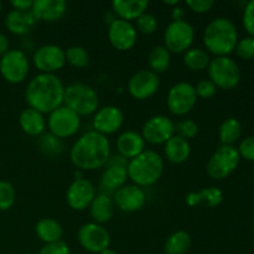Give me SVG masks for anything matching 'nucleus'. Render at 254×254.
<instances>
[{
    "label": "nucleus",
    "mask_w": 254,
    "mask_h": 254,
    "mask_svg": "<svg viewBox=\"0 0 254 254\" xmlns=\"http://www.w3.org/2000/svg\"><path fill=\"white\" fill-rule=\"evenodd\" d=\"M111 158V143L94 130L79 136L69 150L72 164L79 170L93 171L107 165Z\"/></svg>",
    "instance_id": "f257e3e1"
},
{
    "label": "nucleus",
    "mask_w": 254,
    "mask_h": 254,
    "mask_svg": "<svg viewBox=\"0 0 254 254\" xmlns=\"http://www.w3.org/2000/svg\"><path fill=\"white\" fill-rule=\"evenodd\" d=\"M64 86L56 74L39 73L29 82L25 91L29 108L50 114L64 104Z\"/></svg>",
    "instance_id": "f03ea898"
},
{
    "label": "nucleus",
    "mask_w": 254,
    "mask_h": 254,
    "mask_svg": "<svg viewBox=\"0 0 254 254\" xmlns=\"http://www.w3.org/2000/svg\"><path fill=\"white\" fill-rule=\"evenodd\" d=\"M202 40L206 50L215 57L228 56L238 42L237 27L227 17H216L205 27Z\"/></svg>",
    "instance_id": "7ed1b4c3"
},
{
    "label": "nucleus",
    "mask_w": 254,
    "mask_h": 254,
    "mask_svg": "<svg viewBox=\"0 0 254 254\" xmlns=\"http://www.w3.org/2000/svg\"><path fill=\"white\" fill-rule=\"evenodd\" d=\"M164 171V160L154 150H144L128 161L127 173L128 179L139 188H149L159 181Z\"/></svg>",
    "instance_id": "20e7f679"
},
{
    "label": "nucleus",
    "mask_w": 254,
    "mask_h": 254,
    "mask_svg": "<svg viewBox=\"0 0 254 254\" xmlns=\"http://www.w3.org/2000/svg\"><path fill=\"white\" fill-rule=\"evenodd\" d=\"M64 106L79 117L91 116L98 109V94L88 84L79 82L71 83L64 87Z\"/></svg>",
    "instance_id": "39448f33"
},
{
    "label": "nucleus",
    "mask_w": 254,
    "mask_h": 254,
    "mask_svg": "<svg viewBox=\"0 0 254 254\" xmlns=\"http://www.w3.org/2000/svg\"><path fill=\"white\" fill-rule=\"evenodd\" d=\"M240 161L241 155L236 146L221 144L207 161L206 173L211 179L223 180L237 169Z\"/></svg>",
    "instance_id": "423d86ee"
},
{
    "label": "nucleus",
    "mask_w": 254,
    "mask_h": 254,
    "mask_svg": "<svg viewBox=\"0 0 254 254\" xmlns=\"http://www.w3.org/2000/svg\"><path fill=\"white\" fill-rule=\"evenodd\" d=\"M208 77L217 88L233 89L241 81V69L237 62L228 56L215 57L207 67Z\"/></svg>",
    "instance_id": "0eeeda50"
},
{
    "label": "nucleus",
    "mask_w": 254,
    "mask_h": 254,
    "mask_svg": "<svg viewBox=\"0 0 254 254\" xmlns=\"http://www.w3.org/2000/svg\"><path fill=\"white\" fill-rule=\"evenodd\" d=\"M195 40L193 26L186 20L171 21L164 32V46L170 54H185Z\"/></svg>",
    "instance_id": "6e6552de"
},
{
    "label": "nucleus",
    "mask_w": 254,
    "mask_h": 254,
    "mask_svg": "<svg viewBox=\"0 0 254 254\" xmlns=\"http://www.w3.org/2000/svg\"><path fill=\"white\" fill-rule=\"evenodd\" d=\"M46 123L50 134L62 140L77 134L81 128V117L62 104L49 114Z\"/></svg>",
    "instance_id": "1a4fd4ad"
},
{
    "label": "nucleus",
    "mask_w": 254,
    "mask_h": 254,
    "mask_svg": "<svg viewBox=\"0 0 254 254\" xmlns=\"http://www.w3.org/2000/svg\"><path fill=\"white\" fill-rule=\"evenodd\" d=\"M30 72V62L26 54L21 50H9L0 59V73L9 83L17 84L27 78Z\"/></svg>",
    "instance_id": "9d476101"
},
{
    "label": "nucleus",
    "mask_w": 254,
    "mask_h": 254,
    "mask_svg": "<svg viewBox=\"0 0 254 254\" xmlns=\"http://www.w3.org/2000/svg\"><path fill=\"white\" fill-rule=\"evenodd\" d=\"M197 103L195 86L189 82H179L174 84L168 93L166 106L174 116L183 117L190 113Z\"/></svg>",
    "instance_id": "9b49d317"
},
{
    "label": "nucleus",
    "mask_w": 254,
    "mask_h": 254,
    "mask_svg": "<svg viewBox=\"0 0 254 254\" xmlns=\"http://www.w3.org/2000/svg\"><path fill=\"white\" fill-rule=\"evenodd\" d=\"M77 240L83 250L91 253L99 254L111 245V235L107 228L94 222L82 225L77 232Z\"/></svg>",
    "instance_id": "f8f14e48"
},
{
    "label": "nucleus",
    "mask_w": 254,
    "mask_h": 254,
    "mask_svg": "<svg viewBox=\"0 0 254 254\" xmlns=\"http://www.w3.org/2000/svg\"><path fill=\"white\" fill-rule=\"evenodd\" d=\"M173 135H175V123L163 114L146 119L141 128V136L145 143L153 145L165 144Z\"/></svg>",
    "instance_id": "ddd939ff"
},
{
    "label": "nucleus",
    "mask_w": 254,
    "mask_h": 254,
    "mask_svg": "<svg viewBox=\"0 0 254 254\" xmlns=\"http://www.w3.org/2000/svg\"><path fill=\"white\" fill-rule=\"evenodd\" d=\"M32 64L40 73L55 74V72L62 69L66 64L64 50L54 44L44 45L34 52Z\"/></svg>",
    "instance_id": "4468645a"
},
{
    "label": "nucleus",
    "mask_w": 254,
    "mask_h": 254,
    "mask_svg": "<svg viewBox=\"0 0 254 254\" xmlns=\"http://www.w3.org/2000/svg\"><path fill=\"white\" fill-rule=\"evenodd\" d=\"M160 87L159 74L150 69H140L129 78L128 92L136 101H145L155 96Z\"/></svg>",
    "instance_id": "2eb2a0df"
},
{
    "label": "nucleus",
    "mask_w": 254,
    "mask_h": 254,
    "mask_svg": "<svg viewBox=\"0 0 254 254\" xmlns=\"http://www.w3.org/2000/svg\"><path fill=\"white\" fill-rule=\"evenodd\" d=\"M108 40L112 46L118 51H129L133 49L138 40V31L131 22L116 19L108 26Z\"/></svg>",
    "instance_id": "dca6fc26"
},
{
    "label": "nucleus",
    "mask_w": 254,
    "mask_h": 254,
    "mask_svg": "<svg viewBox=\"0 0 254 254\" xmlns=\"http://www.w3.org/2000/svg\"><path fill=\"white\" fill-rule=\"evenodd\" d=\"M96 188L89 180L83 178L74 179L66 191L67 205L74 211H84L96 197Z\"/></svg>",
    "instance_id": "f3484780"
},
{
    "label": "nucleus",
    "mask_w": 254,
    "mask_h": 254,
    "mask_svg": "<svg viewBox=\"0 0 254 254\" xmlns=\"http://www.w3.org/2000/svg\"><path fill=\"white\" fill-rule=\"evenodd\" d=\"M124 114L117 106H104L97 109L93 116V130L107 136L123 127Z\"/></svg>",
    "instance_id": "a211bd4d"
},
{
    "label": "nucleus",
    "mask_w": 254,
    "mask_h": 254,
    "mask_svg": "<svg viewBox=\"0 0 254 254\" xmlns=\"http://www.w3.org/2000/svg\"><path fill=\"white\" fill-rule=\"evenodd\" d=\"M113 202L123 212H136L145 206V191L134 184H126L114 192Z\"/></svg>",
    "instance_id": "6ab92c4d"
},
{
    "label": "nucleus",
    "mask_w": 254,
    "mask_h": 254,
    "mask_svg": "<svg viewBox=\"0 0 254 254\" xmlns=\"http://www.w3.org/2000/svg\"><path fill=\"white\" fill-rule=\"evenodd\" d=\"M67 4L64 0H35L31 12L37 21L56 22L64 16Z\"/></svg>",
    "instance_id": "aec40b11"
},
{
    "label": "nucleus",
    "mask_w": 254,
    "mask_h": 254,
    "mask_svg": "<svg viewBox=\"0 0 254 254\" xmlns=\"http://www.w3.org/2000/svg\"><path fill=\"white\" fill-rule=\"evenodd\" d=\"M117 150L127 160H131L145 150V140L140 133L134 130H126L119 134L116 141Z\"/></svg>",
    "instance_id": "412c9836"
},
{
    "label": "nucleus",
    "mask_w": 254,
    "mask_h": 254,
    "mask_svg": "<svg viewBox=\"0 0 254 254\" xmlns=\"http://www.w3.org/2000/svg\"><path fill=\"white\" fill-rule=\"evenodd\" d=\"M149 1L146 0H114L112 2V11L117 19L131 22L140 15L146 12Z\"/></svg>",
    "instance_id": "4be33fe9"
},
{
    "label": "nucleus",
    "mask_w": 254,
    "mask_h": 254,
    "mask_svg": "<svg viewBox=\"0 0 254 254\" xmlns=\"http://www.w3.org/2000/svg\"><path fill=\"white\" fill-rule=\"evenodd\" d=\"M37 24V19L30 11H19L12 9L5 16V26L10 32L15 35H25Z\"/></svg>",
    "instance_id": "5701e85b"
},
{
    "label": "nucleus",
    "mask_w": 254,
    "mask_h": 254,
    "mask_svg": "<svg viewBox=\"0 0 254 254\" xmlns=\"http://www.w3.org/2000/svg\"><path fill=\"white\" fill-rule=\"evenodd\" d=\"M19 126L27 135L40 136L45 133L47 123L44 114L32 108H26L20 113Z\"/></svg>",
    "instance_id": "b1692460"
},
{
    "label": "nucleus",
    "mask_w": 254,
    "mask_h": 254,
    "mask_svg": "<svg viewBox=\"0 0 254 254\" xmlns=\"http://www.w3.org/2000/svg\"><path fill=\"white\" fill-rule=\"evenodd\" d=\"M114 210H116V205L107 193L96 195L94 200L89 205V213H91L92 220L98 225L109 222L113 218Z\"/></svg>",
    "instance_id": "393cba45"
},
{
    "label": "nucleus",
    "mask_w": 254,
    "mask_h": 254,
    "mask_svg": "<svg viewBox=\"0 0 254 254\" xmlns=\"http://www.w3.org/2000/svg\"><path fill=\"white\" fill-rule=\"evenodd\" d=\"M223 200L222 191L215 186L205 188L200 191H192L186 195L185 201L189 206L195 207V206L202 205L208 208L217 207Z\"/></svg>",
    "instance_id": "a878e982"
},
{
    "label": "nucleus",
    "mask_w": 254,
    "mask_h": 254,
    "mask_svg": "<svg viewBox=\"0 0 254 254\" xmlns=\"http://www.w3.org/2000/svg\"><path fill=\"white\" fill-rule=\"evenodd\" d=\"M164 154L166 160L173 164H183L188 161L191 154L190 141L180 138L178 135H173L165 144H164Z\"/></svg>",
    "instance_id": "bb28decb"
},
{
    "label": "nucleus",
    "mask_w": 254,
    "mask_h": 254,
    "mask_svg": "<svg viewBox=\"0 0 254 254\" xmlns=\"http://www.w3.org/2000/svg\"><path fill=\"white\" fill-rule=\"evenodd\" d=\"M35 233L40 238V241H42L45 245H49V243L62 241L64 230H62V226L60 225V222H57L55 218L45 217L36 223Z\"/></svg>",
    "instance_id": "cd10ccee"
},
{
    "label": "nucleus",
    "mask_w": 254,
    "mask_h": 254,
    "mask_svg": "<svg viewBox=\"0 0 254 254\" xmlns=\"http://www.w3.org/2000/svg\"><path fill=\"white\" fill-rule=\"evenodd\" d=\"M107 165L108 166L102 175V188L104 190L116 192L118 189L126 185L128 180L127 166L113 165V164H107Z\"/></svg>",
    "instance_id": "c85d7f7f"
},
{
    "label": "nucleus",
    "mask_w": 254,
    "mask_h": 254,
    "mask_svg": "<svg viewBox=\"0 0 254 254\" xmlns=\"http://www.w3.org/2000/svg\"><path fill=\"white\" fill-rule=\"evenodd\" d=\"M148 64L150 67V71L155 72L156 74L164 73L170 67L171 54L166 50L164 45H156L149 51Z\"/></svg>",
    "instance_id": "c756f323"
},
{
    "label": "nucleus",
    "mask_w": 254,
    "mask_h": 254,
    "mask_svg": "<svg viewBox=\"0 0 254 254\" xmlns=\"http://www.w3.org/2000/svg\"><path fill=\"white\" fill-rule=\"evenodd\" d=\"M191 247V236L186 231H175L165 241L164 251L166 254H186Z\"/></svg>",
    "instance_id": "7c9ffc66"
},
{
    "label": "nucleus",
    "mask_w": 254,
    "mask_h": 254,
    "mask_svg": "<svg viewBox=\"0 0 254 254\" xmlns=\"http://www.w3.org/2000/svg\"><path fill=\"white\" fill-rule=\"evenodd\" d=\"M210 55L201 47H191L184 54V64L190 71H203L210 64Z\"/></svg>",
    "instance_id": "2f4dec72"
},
{
    "label": "nucleus",
    "mask_w": 254,
    "mask_h": 254,
    "mask_svg": "<svg viewBox=\"0 0 254 254\" xmlns=\"http://www.w3.org/2000/svg\"><path fill=\"white\" fill-rule=\"evenodd\" d=\"M242 135V124L237 118H227L218 129V136L222 145H233Z\"/></svg>",
    "instance_id": "473e14b6"
},
{
    "label": "nucleus",
    "mask_w": 254,
    "mask_h": 254,
    "mask_svg": "<svg viewBox=\"0 0 254 254\" xmlns=\"http://www.w3.org/2000/svg\"><path fill=\"white\" fill-rule=\"evenodd\" d=\"M66 62L77 69H82L89 64V54L83 46L73 45L64 50Z\"/></svg>",
    "instance_id": "72a5a7b5"
},
{
    "label": "nucleus",
    "mask_w": 254,
    "mask_h": 254,
    "mask_svg": "<svg viewBox=\"0 0 254 254\" xmlns=\"http://www.w3.org/2000/svg\"><path fill=\"white\" fill-rule=\"evenodd\" d=\"M37 145H39L40 150L45 154V155L49 156H55L60 155L64 150V145H62L61 139L56 138L52 134H42L39 136V140H37Z\"/></svg>",
    "instance_id": "f704fd0d"
},
{
    "label": "nucleus",
    "mask_w": 254,
    "mask_h": 254,
    "mask_svg": "<svg viewBox=\"0 0 254 254\" xmlns=\"http://www.w3.org/2000/svg\"><path fill=\"white\" fill-rule=\"evenodd\" d=\"M16 200V191L9 181H0V211H7Z\"/></svg>",
    "instance_id": "c9c22d12"
},
{
    "label": "nucleus",
    "mask_w": 254,
    "mask_h": 254,
    "mask_svg": "<svg viewBox=\"0 0 254 254\" xmlns=\"http://www.w3.org/2000/svg\"><path fill=\"white\" fill-rule=\"evenodd\" d=\"M198 133V126L192 119H181L178 123H175V135L190 140L193 139Z\"/></svg>",
    "instance_id": "e433bc0d"
},
{
    "label": "nucleus",
    "mask_w": 254,
    "mask_h": 254,
    "mask_svg": "<svg viewBox=\"0 0 254 254\" xmlns=\"http://www.w3.org/2000/svg\"><path fill=\"white\" fill-rule=\"evenodd\" d=\"M136 21V31L141 32L144 35H151L156 31L158 29V19L155 15L150 14V12H144L143 15L135 20Z\"/></svg>",
    "instance_id": "4c0bfd02"
},
{
    "label": "nucleus",
    "mask_w": 254,
    "mask_h": 254,
    "mask_svg": "<svg viewBox=\"0 0 254 254\" xmlns=\"http://www.w3.org/2000/svg\"><path fill=\"white\" fill-rule=\"evenodd\" d=\"M235 51L237 56L243 60L254 59V37L247 36L238 40Z\"/></svg>",
    "instance_id": "58836bf2"
},
{
    "label": "nucleus",
    "mask_w": 254,
    "mask_h": 254,
    "mask_svg": "<svg viewBox=\"0 0 254 254\" xmlns=\"http://www.w3.org/2000/svg\"><path fill=\"white\" fill-rule=\"evenodd\" d=\"M196 94H197V98L202 99H210L217 92V87L215 86L211 79H201L197 84L195 86Z\"/></svg>",
    "instance_id": "ea45409f"
},
{
    "label": "nucleus",
    "mask_w": 254,
    "mask_h": 254,
    "mask_svg": "<svg viewBox=\"0 0 254 254\" xmlns=\"http://www.w3.org/2000/svg\"><path fill=\"white\" fill-rule=\"evenodd\" d=\"M243 27L246 29V31L254 37V0H251L250 2H247L245 7V11H243Z\"/></svg>",
    "instance_id": "a19ab883"
},
{
    "label": "nucleus",
    "mask_w": 254,
    "mask_h": 254,
    "mask_svg": "<svg viewBox=\"0 0 254 254\" xmlns=\"http://www.w3.org/2000/svg\"><path fill=\"white\" fill-rule=\"evenodd\" d=\"M238 153L241 158L248 161H254V136H247L241 141L238 146Z\"/></svg>",
    "instance_id": "79ce46f5"
},
{
    "label": "nucleus",
    "mask_w": 254,
    "mask_h": 254,
    "mask_svg": "<svg viewBox=\"0 0 254 254\" xmlns=\"http://www.w3.org/2000/svg\"><path fill=\"white\" fill-rule=\"evenodd\" d=\"M37 254H71V251L66 242L59 241V242L45 245Z\"/></svg>",
    "instance_id": "37998d69"
},
{
    "label": "nucleus",
    "mask_w": 254,
    "mask_h": 254,
    "mask_svg": "<svg viewBox=\"0 0 254 254\" xmlns=\"http://www.w3.org/2000/svg\"><path fill=\"white\" fill-rule=\"evenodd\" d=\"M213 5H215L213 0H188L186 1V6L197 14H205L210 11Z\"/></svg>",
    "instance_id": "c03bdc74"
},
{
    "label": "nucleus",
    "mask_w": 254,
    "mask_h": 254,
    "mask_svg": "<svg viewBox=\"0 0 254 254\" xmlns=\"http://www.w3.org/2000/svg\"><path fill=\"white\" fill-rule=\"evenodd\" d=\"M10 4L14 7V10H19V11H30V10L32 9L34 1H32V0H11Z\"/></svg>",
    "instance_id": "a18cd8bd"
},
{
    "label": "nucleus",
    "mask_w": 254,
    "mask_h": 254,
    "mask_svg": "<svg viewBox=\"0 0 254 254\" xmlns=\"http://www.w3.org/2000/svg\"><path fill=\"white\" fill-rule=\"evenodd\" d=\"M171 17H173V21H183L185 20V10L184 7L176 5L175 7L171 9Z\"/></svg>",
    "instance_id": "49530a36"
},
{
    "label": "nucleus",
    "mask_w": 254,
    "mask_h": 254,
    "mask_svg": "<svg viewBox=\"0 0 254 254\" xmlns=\"http://www.w3.org/2000/svg\"><path fill=\"white\" fill-rule=\"evenodd\" d=\"M9 51V40L2 32H0V56Z\"/></svg>",
    "instance_id": "de8ad7c7"
},
{
    "label": "nucleus",
    "mask_w": 254,
    "mask_h": 254,
    "mask_svg": "<svg viewBox=\"0 0 254 254\" xmlns=\"http://www.w3.org/2000/svg\"><path fill=\"white\" fill-rule=\"evenodd\" d=\"M164 4L166 5H173V6H176V5H179V0H174V1H164Z\"/></svg>",
    "instance_id": "09e8293b"
},
{
    "label": "nucleus",
    "mask_w": 254,
    "mask_h": 254,
    "mask_svg": "<svg viewBox=\"0 0 254 254\" xmlns=\"http://www.w3.org/2000/svg\"><path fill=\"white\" fill-rule=\"evenodd\" d=\"M99 254H117V252H114L113 250H109V248H107V250H104L103 252H101Z\"/></svg>",
    "instance_id": "8fccbe9b"
},
{
    "label": "nucleus",
    "mask_w": 254,
    "mask_h": 254,
    "mask_svg": "<svg viewBox=\"0 0 254 254\" xmlns=\"http://www.w3.org/2000/svg\"><path fill=\"white\" fill-rule=\"evenodd\" d=\"M1 7H2V4H1V1H0V12H1Z\"/></svg>",
    "instance_id": "3c124183"
},
{
    "label": "nucleus",
    "mask_w": 254,
    "mask_h": 254,
    "mask_svg": "<svg viewBox=\"0 0 254 254\" xmlns=\"http://www.w3.org/2000/svg\"><path fill=\"white\" fill-rule=\"evenodd\" d=\"M253 254H254V252H253Z\"/></svg>",
    "instance_id": "603ef678"
}]
</instances>
